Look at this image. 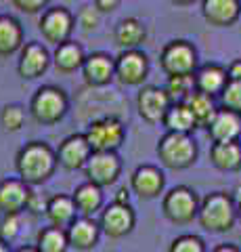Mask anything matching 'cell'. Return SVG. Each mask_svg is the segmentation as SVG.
I'll return each instance as SVG.
<instances>
[{"instance_id":"6da1fadb","label":"cell","mask_w":241,"mask_h":252,"mask_svg":"<svg viewBox=\"0 0 241 252\" xmlns=\"http://www.w3.org/2000/svg\"><path fill=\"white\" fill-rule=\"evenodd\" d=\"M57 166V154L44 143L32 141L17 154V170L26 185H40L49 179Z\"/></svg>"},{"instance_id":"7a4b0ae2","label":"cell","mask_w":241,"mask_h":252,"mask_svg":"<svg viewBox=\"0 0 241 252\" xmlns=\"http://www.w3.org/2000/svg\"><path fill=\"white\" fill-rule=\"evenodd\" d=\"M197 217H199V223L204 229L214 231V233H222V231L233 229L237 210H235V204H233V198L229 193L216 191V193L206 195L204 202L199 204Z\"/></svg>"},{"instance_id":"3957f363","label":"cell","mask_w":241,"mask_h":252,"mask_svg":"<svg viewBox=\"0 0 241 252\" xmlns=\"http://www.w3.org/2000/svg\"><path fill=\"white\" fill-rule=\"evenodd\" d=\"M158 156L166 168L185 170L197 158V145L191 135L181 132H166L158 143Z\"/></svg>"},{"instance_id":"277c9868","label":"cell","mask_w":241,"mask_h":252,"mask_svg":"<svg viewBox=\"0 0 241 252\" xmlns=\"http://www.w3.org/2000/svg\"><path fill=\"white\" fill-rule=\"evenodd\" d=\"M67 112V97L57 86L38 89L29 103V114L38 124H57Z\"/></svg>"},{"instance_id":"5b68a950","label":"cell","mask_w":241,"mask_h":252,"mask_svg":"<svg viewBox=\"0 0 241 252\" xmlns=\"http://www.w3.org/2000/svg\"><path fill=\"white\" fill-rule=\"evenodd\" d=\"M161 69L168 74V78L176 76H195L197 69V51L187 40H172L164 46L160 57Z\"/></svg>"},{"instance_id":"8992f818","label":"cell","mask_w":241,"mask_h":252,"mask_svg":"<svg viewBox=\"0 0 241 252\" xmlns=\"http://www.w3.org/2000/svg\"><path fill=\"white\" fill-rule=\"evenodd\" d=\"M124 135H126V128H124V124L113 116L95 120L88 126V130L84 132V137H86L92 154L115 152V149L122 145Z\"/></svg>"},{"instance_id":"52a82bcc","label":"cell","mask_w":241,"mask_h":252,"mask_svg":"<svg viewBox=\"0 0 241 252\" xmlns=\"http://www.w3.org/2000/svg\"><path fill=\"white\" fill-rule=\"evenodd\" d=\"M161 208H164V215L172 220V223L185 225V223H191V220L197 217L199 202H197V195L193 189L178 185L166 193Z\"/></svg>"},{"instance_id":"ba28073f","label":"cell","mask_w":241,"mask_h":252,"mask_svg":"<svg viewBox=\"0 0 241 252\" xmlns=\"http://www.w3.org/2000/svg\"><path fill=\"white\" fill-rule=\"evenodd\" d=\"M170 105H172V101H170L166 89H160V86H143L136 97L138 116L149 124L164 122Z\"/></svg>"},{"instance_id":"9c48e42d","label":"cell","mask_w":241,"mask_h":252,"mask_svg":"<svg viewBox=\"0 0 241 252\" xmlns=\"http://www.w3.org/2000/svg\"><path fill=\"white\" fill-rule=\"evenodd\" d=\"M42 36L49 42H55L57 46L69 40V34L74 30V15L65 6H51L42 13V19L38 23Z\"/></svg>"},{"instance_id":"30bf717a","label":"cell","mask_w":241,"mask_h":252,"mask_svg":"<svg viewBox=\"0 0 241 252\" xmlns=\"http://www.w3.org/2000/svg\"><path fill=\"white\" fill-rule=\"evenodd\" d=\"M122 164L115 152H103V154H92L86 164V177L88 183L97 187L113 185L120 177Z\"/></svg>"},{"instance_id":"8fae6325","label":"cell","mask_w":241,"mask_h":252,"mask_svg":"<svg viewBox=\"0 0 241 252\" xmlns=\"http://www.w3.org/2000/svg\"><path fill=\"white\" fill-rule=\"evenodd\" d=\"M147 72H149V61H147V55L141 51H124L115 59V76L122 84H141L147 78Z\"/></svg>"},{"instance_id":"7c38bea8","label":"cell","mask_w":241,"mask_h":252,"mask_svg":"<svg viewBox=\"0 0 241 252\" xmlns=\"http://www.w3.org/2000/svg\"><path fill=\"white\" fill-rule=\"evenodd\" d=\"M134 210L128 204H109L101 215V229L109 238H124L134 227Z\"/></svg>"},{"instance_id":"4fadbf2b","label":"cell","mask_w":241,"mask_h":252,"mask_svg":"<svg viewBox=\"0 0 241 252\" xmlns=\"http://www.w3.org/2000/svg\"><path fill=\"white\" fill-rule=\"evenodd\" d=\"M92 156V149L84 135H72L67 137L57 149V162L67 170H78L86 166Z\"/></svg>"},{"instance_id":"5bb4252c","label":"cell","mask_w":241,"mask_h":252,"mask_svg":"<svg viewBox=\"0 0 241 252\" xmlns=\"http://www.w3.org/2000/svg\"><path fill=\"white\" fill-rule=\"evenodd\" d=\"M29 200H32V191L23 181L6 179L0 183V210L4 215H19L29 206Z\"/></svg>"},{"instance_id":"9a60e30c","label":"cell","mask_w":241,"mask_h":252,"mask_svg":"<svg viewBox=\"0 0 241 252\" xmlns=\"http://www.w3.org/2000/svg\"><path fill=\"white\" fill-rule=\"evenodd\" d=\"M51 63V55L46 51V46L40 42H27L21 49V57H19V76L26 80H34V78L42 76L49 69Z\"/></svg>"},{"instance_id":"2e32d148","label":"cell","mask_w":241,"mask_h":252,"mask_svg":"<svg viewBox=\"0 0 241 252\" xmlns=\"http://www.w3.org/2000/svg\"><path fill=\"white\" fill-rule=\"evenodd\" d=\"M210 137L214 143H239L241 141V116L231 109H218V114L210 124Z\"/></svg>"},{"instance_id":"e0dca14e","label":"cell","mask_w":241,"mask_h":252,"mask_svg":"<svg viewBox=\"0 0 241 252\" xmlns=\"http://www.w3.org/2000/svg\"><path fill=\"white\" fill-rule=\"evenodd\" d=\"M132 191L143 200L158 198L164 189V172L155 166H138L130 179Z\"/></svg>"},{"instance_id":"ac0fdd59","label":"cell","mask_w":241,"mask_h":252,"mask_svg":"<svg viewBox=\"0 0 241 252\" xmlns=\"http://www.w3.org/2000/svg\"><path fill=\"white\" fill-rule=\"evenodd\" d=\"M201 13L210 26L227 28L237 21L241 6L237 0H204L201 2Z\"/></svg>"},{"instance_id":"d6986e66","label":"cell","mask_w":241,"mask_h":252,"mask_svg":"<svg viewBox=\"0 0 241 252\" xmlns=\"http://www.w3.org/2000/svg\"><path fill=\"white\" fill-rule=\"evenodd\" d=\"M82 74L90 86H105L115 76V61L105 53H92L84 61Z\"/></svg>"},{"instance_id":"ffe728a7","label":"cell","mask_w":241,"mask_h":252,"mask_svg":"<svg viewBox=\"0 0 241 252\" xmlns=\"http://www.w3.org/2000/svg\"><path fill=\"white\" fill-rule=\"evenodd\" d=\"M193 78H195V91L204 93L212 99H214V94H222V91L229 84L227 69L216 65V63H208V65L199 67Z\"/></svg>"},{"instance_id":"44dd1931","label":"cell","mask_w":241,"mask_h":252,"mask_svg":"<svg viewBox=\"0 0 241 252\" xmlns=\"http://www.w3.org/2000/svg\"><path fill=\"white\" fill-rule=\"evenodd\" d=\"M46 217H49L51 225L53 227H59V229L67 231L72 223L76 220V202L74 198H69V195H63V193H57L53 195V198L46 202Z\"/></svg>"},{"instance_id":"7402d4cb","label":"cell","mask_w":241,"mask_h":252,"mask_svg":"<svg viewBox=\"0 0 241 252\" xmlns=\"http://www.w3.org/2000/svg\"><path fill=\"white\" fill-rule=\"evenodd\" d=\"M99 229L101 227L88 217L76 219L72 227L67 229V242L69 246H74L78 250H90L99 240Z\"/></svg>"},{"instance_id":"603a6c76","label":"cell","mask_w":241,"mask_h":252,"mask_svg":"<svg viewBox=\"0 0 241 252\" xmlns=\"http://www.w3.org/2000/svg\"><path fill=\"white\" fill-rule=\"evenodd\" d=\"M145 36H147L145 26L134 17L120 21V26L115 28V44L124 51H138V46L143 44Z\"/></svg>"},{"instance_id":"cb8c5ba5","label":"cell","mask_w":241,"mask_h":252,"mask_svg":"<svg viewBox=\"0 0 241 252\" xmlns=\"http://www.w3.org/2000/svg\"><path fill=\"white\" fill-rule=\"evenodd\" d=\"M53 61H55V67L59 69V72L72 74V72H76L78 67L84 65L86 57H84V51H82L80 44L67 40V42L57 46L55 55H53Z\"/></svg>"},{"instance_id":"d4e9b609","label":"cell","mask_w":241,"mask_h":252,"mask_svg":"<svg viewBox=\"0 0 241 252\" xmlns=\"http://www.w3.org/2000/svg\"><path fill=\"white\" fill-rule=\"evenodd\" d=\"M185 105L191 109L193 118H195V124L199 128H210V124H212L216 114H218V107H216L214 99L204 93H197V91L185 101Z\"/></svg>"},{"instance_id":"484cf974","label":"cell","mask_w":241,"mask_h":252,"mask_svg":"<svg viewBox=\"0 0 241 252\" xmlns=\"http://www.w3.org/2000/svg\"><path fill=\"white\" fill-rule=\"evenodd\" d=\"M210 160L220 170H239L241 168V143H214L210 149Z\"/></svg>"},{"instance_id":"4316f807","label":"cell","mask_w":241,"mask_h":252,"mask_svg":"<svg viewBox=\"0 0 241 252\" xmlns=\"http://www.w3.org/2000/svg\"><path fill=\"white\" fill-rule=\"evenodd\" d=\"M23 42V30L17 19L0 15V55H13Z\"/></svg>"},{"instance_id":"83f0119b","label":"cell","mask_w":241,"mask_h":252,"mask_svg":"<svg viewBox=\"0 0 241 252\" xmlns=\"http://www.w3.org/2000/svg\"><path fill=\"white\" fill-rule=\"evenodd\" d=\"M164 124L168 132H181V135H189L193 128H197L195 118H193L191 109L185 103H172L164 118Z\"/></svg>"},{"instance_id":"f1b7e54d","label":"cell","mask_w":241,"mask_h":252,"mask_svg":"<svg viewBox=\"0 0 241 252\" xmlns=\"http://www.w3.org/2000/svg\"><path fill=\"white\" fill-rule=\"evenodd\" d=\"M74 202L76 208L82 212L84 217H90L95 210L101 208V202H103V193H101V187L92 185V183H84L74 191Z\"/></svg>"},{"instance_id":"f546056e","label":"cell","mask_w":241,"mask_h":252,"mask_svg":"<svg viewBox=\"0 0 241 252\" xmlns=\"http://www.w3.org/2000/svg\"><path fill=\"white\" fill-rule=\"evenodd\" d=\"M67 231L59 229V227H44L38 233V250L40 252H67Z\"/></svg>"},{"instance_id":"4dcf8cb0","label":"cell","mask_w":241,"mask_h":252,"mask_svg":"<svg viewBox=\"0 0 241 252\" xmlns=\"http://www.w3.org/2000/svg\"><path fill=\"white\" fill-rule=\"evenodd\" d=\"M166 93L172 103H185L187 99L195 93V78L193 76H176L168 78Z\"/></svg>"},{"instance_id":"1f68e13d","label":"cell","mask_w":241,"mask_h":252,"mask_svg":"<svg viewBox=\"0 0 241 252\" xmlns=\"http://www.w3.org/2000/svg\"><path fill=\"white\" fill-rule=\"evenodd\" d=\"M23 120H26V112H23L21 105H6L2 109V116H0V122H2V128L15 132L23 126Z\"/></svg>"},{"instance_id":"d6a6232c","label":"cell","mask_w":241,"mask_h":252,"mask_svg":"<svg viewBox=\"0 0 241 252\" xmlns=\"http://www.w3.org/2000/svg\"><path fill=\"white\" fill-rule=\"evenodd\" d=\"M220 101L224 109H231L241 116V82H229L220 94Z\"/></svg>"},{"instance_id":"836d02e7","label":"cell","mask_w":241,"mask_h":252,"mask_svg":"<svg viewBox=\"0 0 241 252\" xmlns=\"http://www.w3.org/2000/svg\"><path fill=\"white\" fill-rule=\"evenodd\" d=\"M168 252H206V246L204 240L197 235H181L172 242Z\"/></svg>"},{"instance_id":"e575fe53","label":"cell","mask_w":241,"mask_h":252,"mask_svg":"<svg viewBox=\"0 0 241 252\" xmlns=\"http://www.w3.org/2000/svg\"><path fill=\"white\" fill-rule=\"evenodd\" d=\"M19 233V215H6L4 220L0 223V238L11 242L13 238H17Z\"/></svg>"},{"instance_id":"d590c367","label":"cell","mask_w":241,"mask_h":252,"mask_svg":"<svg viewBox=\"0 0 241 252\" xmlns=\"http://www.w3.org/2000/svg\"><path fill=\"white\" fill-rule=\"evenodd\" d=\"M78 23L82 26L84 32L95 30L99 26V11L95 9V6H84V9L80 11V15H78Z\"/></svg>"},{"instance_id":"8d00e7d4","label":"cell","mask_w":241,"mask_h":252,"mask_svg":"<svg viewBox=\"0 0 241 252\" xmlns=\"http://www.w3.org/2000/svg\"><path fill=\"white\" fill-rule=\"evenodd\" d=\"M44 0H15L13 2V6H17L19 11H23V13H38V11H42L44 9Z\"/></svg>"},{"instance_id":"74e56055","label":"cell","mask_w":241,"mask_h":252,"mask_svg":"<svg viewBox=\"0 0 241 252\" xmlns=\"http://www.w3.org/2000/svg\"><path fill=\"white\" fill-rule=\"evenodd\" d=\"M229 82H241V59H235L227 69Z\"/></svg>"},{"instance_id":"f35d334b","label":"cell","mask_w":241,"mask_h":252,"mask_svg":"<svg viewBox=\"0 0 241 252\" xmlns=\"http://www.w3.org/2000/svg\"><path fill=\"white\" fill-rule=\"evenodd\" d=\"M118 6H120L118 0H97V2H95V9H97V11H103V13L115 11Z\"/></svg>"},{"instance_id":"ab89813d","label":"cell","mask_w":241,"mask_h":252,"mask_svg":"<svg viewBox=\"0 0 241 252\" xmlns=\"http://www.w3.org/2000/svg\"><path fill=\"white\" fill-rule=\"evenodd\" d=\"M212 252H239V248L233 246V244H220V246H216Z\"/></svg>"},{"instance_id":"60d3db41","label":"cell","mask_w":241,"mask_h":252,"mask_svg":"<svg viewBox=\"0 0 241 252\" xmlns=\"http://www.w3.org/2000/svg\"><path fill=\"white\" fill-rule=\"evenodd\" d=\"M115 204H128V189L126 187L118 191V195H115Z\"/></svg>"},{"instance_id":"b9f144b4","label":"cell","mask_w":241,"mask_h":252,"mask_svg":"<svg viewBox=\"0 0 241 252\" xmlns=\"http://www.w3.org/2000/svg\"><path fill=\"white\" fill-rule=\"evenodd\" d=\"M17 252H40V250L34 248V246H23V248H19Z\"/></svg>"},{"instance_id":"7bdbcfd3","label":"cell","mask_w":241,"mask_h":252,"mask_svg":"<svg viewBox=\"0 0 241 252\" xmlns=\"http://www.w3.org/2000/svg\"><path fill=\"white\" fill-rule=\"evenodd\" d=\"M0 252H9V248H6V244L0 242Z\"/></svg>"},{"instance_id":"ee69618b","label":"cell","mask_w":241,"mask_h":252,"mask_svg":"<svg viewBox=\"0 0 241 252\" xmlns=\"http://www.w3.org/2000/svg\"><path fill=\"white\" fill-rule=\"evenodd\" d=\"M237 215H239V219H241V202H239V210H237Z\"/></svg>"},{"instance_id":"f6af8a7d","label":"cell","mask_w":241,"mask_h":252,"mask_svg":"<svg viewBox=\"0 0 241 252\" xmlns=\"http://www.w3.org/2000/svg\"><path fill=\"white\" fill-rule=\"evenodd\" d=\"M239 6H241V2H239Z\"/></svg>"},{"instance_id":"bcb514c9","label":"cell","mask_w":241,"mask_h":252,"mask_svg":"<svg viewBox=\"0 0 241 252\" xmlns=\"http://www.w3.org/2000/svg\"><path fill=\"white\" fill-rule=\"evenodd\" d=\"M239 143H241V141H239Z\"/></svg>"}]
</instances>
